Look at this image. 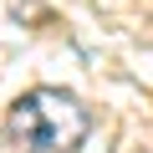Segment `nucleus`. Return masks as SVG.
I'll return each mask as SVG.
<instances>
[{"instance_id": "1", "label": "nucleus", "mask_w": 153, "mask_h": 153, "mask_svg": "<svg viewBox=\"0 0 153 153\" xmlns=\"http://www.w3.org/2000/svg\"><path fill=\"white\" fill-rule=\"evenodd\" d=\"M10 133L31 153H71L92 133V112L61 87H31L10 107Z\"/></svg>"}]
</instances>
